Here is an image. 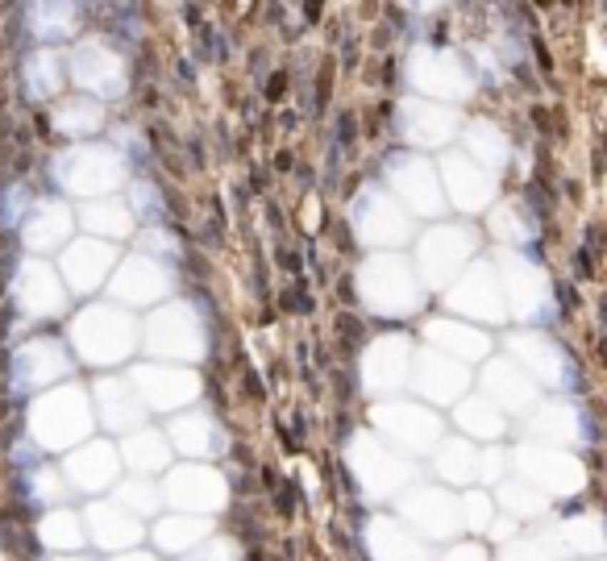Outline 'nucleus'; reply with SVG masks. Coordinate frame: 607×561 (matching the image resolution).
<instances>
[{
    "label": "nucleus",
    "mask_w": 607,
    "mask_h": 561,
    "mask_svg": "<svg viewBox=\"0 0 607 561\" xmlns=\"http://www.w3.org/2000/svg\"><path fill=\"white\" fill-rule=\"evenodd\" d=\"M71 370H75V362H71L67 341H58V337H34L9 362V391L17 399H25L34 391H50L54 383H63Z\"/></svg>",
    "instance_id": "4468645a"
},
{
    "label": "nucleus",
    "mask_w": 607,
    "mask_h": 561,
    "mask_svg": "<svg viewBox=\"0 0 607 561\" xmlns=\"http://www.w3.org/2000/svg\"><path fill=\"white\" fill-rule=\"evenodd\" d=\"M458 512H461V528L483 532L486 524L495 520V503H491L486 490H466V495H458Z\"/></svg>",
    "instance_id": "6e6d98bb"
},
{
    "label": "nucleus",
    "mask_w": 607,
    "mask_h": 561,
    "mask_svg": "<svg viewBox=\"0 0 607 561\" xmlns=\"http://www.w3.org/2000/svg\"><path fill=\"white\" fill-rule=\"evenodd\" d=\"M71 349L88 366H121L138 349V324L117 304H88L71 320Z\"/></svg>",
    "instance_id": "39448f33"
},
{
    "label": "nucleus",
    "mask_w": 607,
    "mask_h": 561,
    "mask_svg": "<svg viewBox=\"0 0 607 561\" xmlns=\"http://www.w3.org/2000/svg\"><path fill=\"white\" fill-rule=\"evenodd\" d=\"M83 520V537H92L100 545V549H133L138 540H142V520H133V515L125 512V508H117V503H104V499H96V503H88V512L79 515Z\"/></svg>",
    "instance_id": "f704fd0d"
},
{
    "label": "nucleus",
    "mask_w": 607,
    "mask_h": 561,
    "mask_svg": "<svg viewBox=\"0 0 607 561\" xmlns=\"http://www.w3.org/2000/svg\"><path fill=\"white\" fill-rule=\"evenodd\" d=\"M163 499H170L183 515H217L225 503H229V483L217 465L204 462H179L167 470V483H163Z\"/></svg>",
    "instance_id": "dca6fc26"
},
{
    "label": "nucleus",
    "mask_w": 607,
    "mask_h": 561,
    "mask_svg": "<svg viewBox=\"0 0 607 561\" xmlns=\"http://www.w3.org/2000/svg\"><path fill=\"white\" fill-rule=\"evenodd\" d=\"M504 462H508V458H504V449H495V445H491V449H483V453H479V474H474V478L495 483V478L504 474Z\"/></svg>",
    "instance_id": "680f3d73"
},
{
    "label": "nucleus",
    "mask_w": 607,
    "mask_h": 561,
    "mask_svg": "<svg viewBox=\"0 0 607 561\" xmlns=\"http://www.w3.org/2000/svg\"><path fill=\"white\" fill-rule=\"evenodd\" d=\"M167 445L170 453H183V458H195V462H213L229 449V437L220 428V420L204 408H192V412H175V420L167 424Z\"/></svg>",
    "instance_id": "bb28decb"
},
{
    "label": "nucleus",
    "mask_w": 607,
    "mask_h": 561,
    "mask_svg": "<svg viewBox=\"0 0 607 561\" xmlns=\"http://www.w3.org/2000/svg\"><path fill=\"white\" fill-rule=\"evenodd\" d=\"M113 267H117V249H113V245L96 242V237H79V242L63 245L58 279H63V287H71V292H96V287L108 283Z\"/></svg>",
    "instance_id": "c85d7f7f"
},
{
    "label": "nucleus",
    "mask_w": 607,
    "mask_h": 561,
    "mask_svg": "<svg viewBox=\"0 0 607 561\" xmlns=\"http://www.w3.org/2000/svg\"><path fill=\"white\" fill-rule=\"evenodd\" d=\"M495 274H499L504 308H508V316H511V320L529 324V329H536V333H541L545 324H554V316H558V304H554V287H549L545 270L536 267L529 254H520V249H508Z\"/></svg>",
    "instance_id": "0eeeda50"
},
{
    "label": "nucleus",
    "mask_w": 607,
    "mask_h": 561,
    "mask_svg": "<svg viewBox=\"0 0 607 561\" xmlns=\"http://www.w3.org/2000/svg\"><path fill=\"white\" fill-rule=\"evenodd\" d=\"M504 561H558L541 540H511L504 549Z\"/></svg>",
    "instance_id": "052dcab7"
},
{
    "label": "nucleus",
    "mask_w": 607,
    "mask_h": 561,
    "mask_svg": "<svg viewBox=\"0 0 607 561\" xmlns=\"http://www.w3.org/2000/svg\"><path fill=\"white\" fill-rule=\"evenodd\" d=\"M113 561H158V557H154V553H146V549H142V553H121V557H113Z\"/></svg>",
    "instance_id": "0e129e2a"
},
{
    "label": "nucleus",
    "mask_w": 607,
    "mask_h": 561,
    "mask_svg": "<svg viewBox=\"0 0 607 561\" xmlns=\"http://www.w3.org/2000/svg\"><path fill=\"white\" fill-rule=\"evenodd\" d=\"M433 465L445 483H470L479 474V449L461 437H441V445L433 449Z\"/></svg>",
    "instance_id": "49530a36"
},
{
    "label": "nucleus",
    "mask_w": 607,
    "mask_h": 561,
    "mask_svg": "<svg viewBox=\"0 0 607 561\" xmlns=\"http://www.w3.org/2000/svg\"><path fill=\"white\" fill-rule=\"evenodd\" d=\"M88 399H92V416L108 433H125L129 437V433L146 428V408H142V399L133 395V387L125 379H100Z\"/></svg>",
    "instance_id": "c756f323"
},
{
    "label": "nucleus",
    "mask_w": 607,
    "mask_h": 561,
    "mask_svg": "<svg viewBox=\"0 0 607 561\" xmlns=\"http://www.w3.org/2000/svg\"><path fill=\"white\" fill-rule=\"evenodd\" d=\"M175 287V267L167 262H154L146 254H133V258H117V267L108 274V299L129 304V308H146L167 299Z\"/></svg>",
    "instance_id": "6ab92c4d"
},
{
    "label": "nucleus",
    "mask_w": 607,
    "mask_h": 561,
    "mask_svg": "<svg viewBox=\"0 0 607 561\" xmlns=\"http://www.w3.org/2000/svg\"><path fill=\"white\" fill-rule=\"evenodd\" d=\"M146 412H183L200 399V379L192 366H167V362H138L125 379Z\"/></svg>",
    "instance_id": "2eb2a0df"
},
{
    "label": "nucleus",
    "mask_w": 607,
    "mask_h": 561,
    "mask_svg": "<svg viewBox=\"0 0 607 561\" xmlns=\"http://www.w3.org/2000/svg\"><path fill=\"white\" fill-rule=\"evenodd\" d=\"M138 254H146V258H154V262L175 267V258L183 254V245H179V237L170 233L167 225H146V229L138 233Z\"/></svg>",
    "instance_id": "5fc2aeb1"
},
{
    "label": "nucleus",
    "mask_w": 607,
    "mask_h": 561,
    "mask_svg": "<svg viewBox=\"0 0 607 561\" xmlns=\"http://www.w3.org/2000/svg\"><path fill=\"white\" fill-rule=\"evenodd\" d=\"M67 83V58L54 46H38L21 63V88L29 100H54Z\"/></svg>",
    "instance_id": "4c0bfd02"
},
{
    "label": "nucleus",
    "mask_w": 607,
    "mask_h": 561,
    "mask_svg": "<svg viewBox=\"0 0 607 561\" xmlns=\"http://www.w3.org/2000/svg\"><path fill=\"white\" fill-rule=\"evenodd\" d=\"M345 462H350V474H354V483L362 487L366 499H399L416 478V465L408 462L399 449H391L383 437L366 433V428L350 437Z\"/></svg>",
    "instance_id": "423d86ee"
},
{
    "label": "nucleus",
    "mask_w": 607,
    "mask_h": 561,
    "mask_svg": "<svg viewBox=\"0 0 607 561\" xmlns=\"http://www.w3.org/2000/svg\"><path fill=\"white\" fill-rule=\"evenodd\" d=\"M458 428L466 437H479V441H495L504 428H508V416L499 412L491 399L483 395H470L458 403Z\"/></svg>",
    "instance_id": "de8ad7c7"
},
{
    "label": "nucleus",
    "mask_w": 607,
    "mask_h": 561,
    "mask_svg": "<svg viewBox=\"0 0 607 561\" xmlns=\"http://www.w3.org/2000/svg\"><path fill=\"white\" fill-rule=\"evenodd\" d=\"M34 208V195H29V183H9L0 192V225L4 229H21L25 212Z\"/></svg>",
    "instance_id": "4d7b16f0"
},
{
    "label": "nucleus",
    "mask_w": 607,
    "mask_h": 561,
    "mask_svg": "<svg viewBox=\"0 0 607 561\" xmlns=\"http://www.w3.org/2000/svg\"><path fill=\"white\" fill-rule=\"evenodd\" d=\"M96 416H92V399L88 391L63 383L54 391H42L29 412H25V428H29V445L38 453H71L75 445H83L92 433Z\"/></svg>",
    "instance_id": "f257e3e1"
},
{
    "label": "nucleus",
    "mask_w": 607,
    "mask_h": 561,
    "mask_svg": "<svg viewBox=\"0 0 607 561\" xmlns=\"http://www.w3.org/2000/svg\"><path fill=\"white\" fill-rule=\"evenodd\" d=\"M399 524L416 540H454L461 532L458 495L445 487H408L399 495Z\"/></svg>",
    "instance_id": "f3484780"
},
{
    "label": "nucleus",
    "mask_w": 607,
    "mask_h": 561,
    "mask_svg": "<svg viewBox=\"0 0 607 561\" xmlns=\"http://www.w3.org/2000/svg\"><path fill=\"white\" fill-rule=\"evenodd\" d=\"M499 503L508 508L511 520H536V515L549 508V499H545L541 490H533L524 478H511V483H504V487H499Z\"/></svg>",
    "instance_id": "864d4df0"
},
{
    "label": "nucleus",
    "mask_w": 607,
    "mask_h": 561,
    "mask_svg": "<svg viewBox=\"0 0 607 561\" xmlns=\"http://www.w3.org/2000/svg\"><path fill=\"white\" fill-rule=\"evenodd\" d=\"M121 465H129L138 478H150V474H163V470H170V462H175V453H170L167 437L158 433V428H138V433H129V437L121 441Z\"/></svg>",
    "instance_id": "58836bf2"
},
{
    "label": "nucleus",
    "mask_w": 607,
    "mask_h": 561,
    "mask_svg": "<svg viewBox=\"0 0 607 561\" xmlns=\"http://www.w3.org/2000/svg\"><path fill=\"white\" fill-rule=\"evenodd\" d=\"M350 225L358 233V242L370 249H395L412 237V217L408 208L383 187V183H366L350 204Z\"/></svg>",
    "instance_id": "1a4fd4ad"
},
{
    "label": "nucleus",
    "mask_w": 607,
    "mask_h": 561,
    "mask_svg": "<svg viewBox=\"0 0 607 561\" xmlns=\"http://www.w3.org/2000/svg\"><path fill=\"white\" fill-rule=\"evenodd\" d=\"M21 490H25V503H34V508H63V499L71 495L67 483H63V474H58V465H25L21 470Z\"/></svg>",
    "instance_id": "a18cd8bd"
},
{
    "label": "nucleus",
    "mask_w": 607,
    "mask_h": 561,
    "mask_svg": "<svg viewBox=\"0 0 607 561\" xmlns=\"http://www.w3.org/2000/svg\"><path fill=\"white\" fill-rule=\"evenodd\" d=\"M508 349H511V362L524 370L536 387H549V391L574 387V362H570V354L554 337H545L536 329L533 333H511Z\"/></svg>",
    "instance_id": "a211bd4d"
},
{
    "label": "nucleus",
    "mask_w": 607,
    "mask_h": 561,
    "mask_svg": "<svg viewBox=\"0 0 607 561\" xmlns=\"http://www.w3.org/2000/svg\"><path fill=\"white\" fill-rule=\"evenodd\" d=\"M358 295L374 316L387 320L412 316L424 304V287L404 254H370L358 267Z\"/></svg>",
    "instance_id": "20e7f679"
},
{
    "label": "nucleus",
    "mask_w": 607,
    "mask_h": 561,
    "mask_svg": "<svg viewBox=\"0 0 607 561\" xmlns=\"http://www.w3.org/2000/svg\"><path fill=\"white\" fill-rule=\"evenodd\" d=\"M483 399H491L499 412H533L536 399H541V387L516 362L495 358L483 366Z\"/></svg>",
    "instance_id": "473e14b6"
},
{
    "label": "nucleus",
    "mask_w": 607,
    "mask_h": 561,
    "mask_svg": "<svg viewBox=\"0 0 607 561\" xmlns=\"http://www.w3.org/2000/svg\"><path fill=\"white\" fill-rule=\"evenodd\" d=\"M113 495H117L113 503H117V508H125L133 520L154 515L158 508H163V490H158V483H154V478H138V474H129L125 483H117V487H113Z\"/></svg>",
    "instance_id": "3c124183"
},
{
    "label": "nucleus",
    "mask_w": 607,
    "mask_h": 561,
    "mask_svg": "<svg viewBox=\"0 0 607 561\" xmlns=\"http://www.w3.org/2000/svg\"><path fill=\"white\" fill-rule=\"evenodd\" d=\"M50 179L58 192L75 200H108V195L129 183V163H125L108 142H75L50 163Z\"/></svg>",
    "instance_id": "f03ea898"
},
{
    "label": "nucleus",
    "mask_w": 607,
    "mask_h": 561,
    "mask_svg": "<svg viewBox=\"0 0 607 561\" xmlns=\"http://www.w3.org/2000/svg\"><path fill=\"white\" fill-rule=\"evenodd\" d=\"M13 304L34 320H54L67 312V287L54 267L38 258H21L13 270Z\"/></svg>",
    "instance_id": "412c9836"
},
{
    "label": "nucleus",
    "mask_w": 607,
    "mask_h": 561,
    "mask_svg": "<svg viewBox=\"0 0 607 561\" xmlns=\"http://www.w3.org/2000/svg\"><path fill=\"white\" fill-rule=\"evenodd\" d=\"M529 433L541 437L545 445H591L595 424L583 403H541L529 416Z\"/></svg>",
    "instance_id": "2f4dec72"
},
{
    "label": "nucleus",
    "mask_w": 607,
    "mask_h": 561,
    "mask_svg": "<svg viewBox=\"0 0 607 561\" xmlns=\"http://www.w3.org/2000/svg\"><path fill=\"white\" fill-rule=\"evenodd\" d=\"M138 345L167 366H192L208 354V320L192 299H170L138 329Z\"/></svg>",
    "instance_id": "7ed1b4c3"
},
{
    "label": "nucleus",
    "mask_w": 607,
    "mask_h": 561,
    "mask_svg": "<svg viewBox=\"0 0 607 561\" xmlns=\"http://www.w3.org/2000/svg\"><path fill=\"white\" fill-rule=\"evenodd\" d=\"M491 229H495V237L499 242H508L511 249H520V245H533L536 242V217L524 208V204H495V212H491Z\"/></svg>",
    "instance_id": "09e8293b"
},
{
    "label": "nucleus",
    "mask_w": 607,
    "mask_h": 561,
    "mask_svg": "<svg viewBox=\"0 0 607 561\" xmlns=\"http://www.w3.org/2000/svg\"><path fill=\"white\" fill-rule=\"evenodd\" d=\"M125 208H129L133 220H142V229H146V225H158L163 212H167L163 187H158L154 179H129V200H125Z\"/></svg>",
    "instance_id": "603ef678"
},
{
    "label": "nucleus",
    "mask_w": 607,
    "mask_h": 561,
    "mask_svg": "<svg viewBox=\"0 0 607 561\" xmlns=\"http://www.w3.org/2000/svg\"><path fill=\"white\" fill-rule=\"evenodd\" d=\"M466 158L470 163H479L483 171H499V167H508V154H511V142H508V133L499 129V125H491V121H470L466 125Z\"/></svg>",
    "instance_id": "37998d69"
},
{
    "label": "nucleus",
    "mask_w": 607,
    "mask_h": 561,
    "mask_svg": "<svg viewBox=\"0 0 607 561\" xmlns=\"http://www.w3.org/2000/svg\"><path fill=\"white\" fill-rule=\"evenodd\" d=\"M208 537H213V532H208V520H200V515L175 512V515H163V520L154 524V545H158L163 553H175V557H192Z\"/></svg>",
    "instance_id": "ea45409f"
},
{
    "label": "nucleus",
    "mask_w": 607,
    "mask_h": 561,
    "mask_svg": "<svg viewBox=\"0 0 607 561\" xmlns=\"http://www.w3.org/2000/svg\"><path fill=\"white\" fill-rule=\"evenodd\" d=\"M424 333H429V341H433L437 354L454 358V362H461V366L483 362L486 354H491V337H486L483 329L466 324V320H429Z\"/></svg>",
    "instance_id": "c9c22d12"
},
{
    "label": "nucleus",
    "mask_w": 607,
    "mask_h": 561,
    "mask_svg": "<svg viewBox=\"0 0 607 561\" xmlns=\"http://www.w3.org/2000/svg\"><path fill=\"white\" fill-rule=\"evenodd\" d=\"M25 21H29V34L42 46H50V42L75 38V29L83 21V9L79 4H29L25 9Z\"/></svg>",
    "instance_id": "a19ab883"
},
{
    "label": "nucleus",
    "mask_w": 607,
    "mask_h": 561,
    "mask_svg": "<svg viewBox=\"0 0 607 561\" xmlns=\"http://www.w3.org/2000/svg\"><path fill=\"white\" fill-rule=\"evenodd\" d=\"M516 462H520V478L533 490H541L545 499H566V495L583 490V462H578L574 453L524 445V449L516 453Z\"/></svg>",
    "instance_id": "4be33fe9"
},
{
    "label": "nucleus",
    "mask_w": 607,
    "mask_h": 561,
    "mask_svg": "<svg viewBox=\"0 0 607 561\" xmlns=\"http://www.w3.org/2000/svg\"><path fill=\"white\" fill-rule=\"evenodd\" d=\"M67 490H79V495H100V490H113L117 478H121V458L113 445L104 441H83L67 453V462L58 465Z\"/></svg>",
    "instance_id": "393cba45"
},
{
    "label": "nucleus",
    "mask_w": 607,
    "mask_h": 561,
    "mask_svg": "<svg viewBox=\"0 0 607 561\" xmlns=\"http://www.w3.org/2000/svg\"><path fill=\"white\" fill-rule=\"evenodd\" d=\"M54 129L63 133V138H71V142H83V138H92L96 129H104V104L88 96H63L54 104Z\"/></svg>",
    "instance_id": "79ce46f5"
},
{
    "label": "nucleus",
    "mask_w": 607,
    "mask_h": 561,
    "mask_svg": "<svg viewBox=\"0 0 607 561\" xmlns=\"http://www.w3.org/2000/svg\"><path fill=\"white\" fill-rule=\"evenodd\" d=\"M554 557H574V561H599L603 553V532H599V515H583V520H566L558 528H549L541 540Z\"/></svg>",
    "instance_id": "e433bc0d"
},
{
    "label": "nucleus",
    "mask_w": 607,
    "mask_h": 561,
    "mask_svg": "<svg viewBox=\"0 0 607 561\" xmlns=\"http://www.w3.org/2000/svg\"><path fill=\"white\" fill-rule=\"evenodd\" d=\"M366 553H370V561H433L429 545L416 540L395 515H370L366 520Z\"/></svg>",
    "instance_id": "72a5a7b5"
},
{
    "label": "nucleus",
    "mask_w": 607,
    "mask_h": 561,
    "mask_svg": "<svg viewBox=\"0 0 607 561\" xmlns=\"http://www.w3.org/2000/svg\"><path fill=\"white\" fill-rule=\"evenodd\" d=\"M374 424L379 433L387 437V445H399V453L420 458V453H433L445 437V424L433 408L416 403V399H383L374 408Z\"/></svg>",
    "instance_id": "f8f14e48"
},
{
    "label": "nucleus",
    "mask_w": 607,
    "mask_h": 561,
    "mask_svg": "<svg viewBox=\"0 0 607 561\" xmlns=\"http://www.w3.org/2000/svg\"><path fill=\"white\" fill-rule=\"evenodd\" d=\"M437 179L445 204H454L461 212H483L495 204V175L483 171L479 163H470L466 154H445L437 167Z\"/></svg>",
    "instance_id": "a878e982"
},
{
    "label": "nucleus",
    "mask_w": 607,
    "mask_h": 561,
    "mask_svg": "<svg viewBox=\"0 0 607 561\" xmlns=\"http://www.w3.org/2000/svg\"><path fill=\"white\" fill-rule=\"evenodd\" d=\"M449 304L458 308L461 316L483 320V324H499L508 320V308H504V292H499V274L491 262H474V267L461 270V279L449 292Z\"/></svg>",
    "instance_id": "cd10ccee"
},
{
    "label": "nucleus",
    "mask_w": 607,
    "mask_h": 561,
    "mask_svg": "<svg viewBox=\"0 0 607 561\" xmlns=\"http://www.w3.org/2000/svg\"><path fill=\"white\" fill-rule=\"evenodd\" d=\"M79 225L88 229V233H96V237H129L133 233V217H129V208H125V200H88L79 212Z\"/></svg>",
    "instance_id": "c03bdc74"
},
{
    "label": "nucleus",
    "mask_w": 607,
    "mask_h": 561,
    "mask_svg": "<svg viewBox=\"0 0 607 561\" xmlns=\"http://www.w3.org/2000/svg\"><path fill=\"white\" fill-rule=\"evenodd\" d=\"M67 79L83 92L88 100H121L129 92V63L113 42L100 38H83L75 42V50L67 54Z\"/></svg>",
    "instance_id": "6e6552de"
},
{
    "label": "nucleus",
    "mask_w": 607,
    "mask_h": 561,
    "mask_svg": "<svg viewBox=\"0 0 607 561\" xmlns=\"http://www.w3.org/2000/svg\"><path fill=\"white\" fill-rule=\"evenodd\" d=\"M474 249H479V233L470 229V225H433L420 245H416V267L420 270V279L424 283H449L454 274L470 267V258H474Z\"/></svg>",
    "instance_id": "ddd939ff"
},
{
    "label": "nucleus",
    "mask_w": 607,
    "mask_h": 561,
    "mask_svg": "<svg viewBox=\"0 0 607 561\" xmlns=\"http://www.w3.org/2000/svg\"><path fill=\"white\" fill-rule=\"evenodd\" d=\"M38 537L46 549H58V553H75L83 545V520L71 512V508H54V512L42 515V528Z\"/></svg>",
    "instance_id": "8fccbe9b"
},
{
    "label": "nucleus",
    "mask_w": 607,
    "mask_h": 561,
    "mask_svg": "<svg viewBox=\"0 0 607 561\" xmlns=\"http://www.w3.org/2000/svg\"><path fill=\"white\" fill-rule=\"evenodd\" d=\"M58 561H92V557H58Z\"/></svg>",
    "instance_id": "69168bd1"
},
{
    "label": "nucleus",
    "mask_w": 607,
    "mask_h": 561,
    "mask_svg": "<svg viewBox=\"0 0 607 561\" xmlns=\"http://www.w3.org/2000/svg\"><path fill=\"white\" fill-rule=\"evenodd\" d=\"M75 229V208L63 200H34V208L21 220V242L34 254H50V249H63L71 242Z\"/></svg>",
    "instance_id": "7c9ffc66"
},
{
    "label": "nucleus",
    "mask_w": 607,
    "mask_h": 561,
    "mask_svg": "<svg viewBox=\"0 0 607 561\" xmlns=\"http://www.w3.org/2000/svg\"><path fill=\"white\" fill-rule=\"evenodd\" d=\"M108 146L121 154L125 163L133 167V163H146L150 158V146H146V138L138 133V129H129V125H117L113 133H108Z\"/></svg>",
    "instance_id": "13d9d810"
},
{
    "label": "nucleus",
    "mask_w": 607,
    "mask_h": 561,
    "mask_svg": "<svg viewBox=\"0 0 607 561\" xmlns=\"http://www.w3.org/2000/svg\"><path fill=\"white\" fill-rule=\"evenodd\" d=\"M412 374V341L408 337H379L362 354V387L374 399H391L408 387Z\"/></svg>",
    "instance_id": "5701e85b"
},
{
    "label": "nucleus",
    "mask_w": 607,
    "mask_h": 561,
    "mask_svg": "<svg viewBox=\"0 0 607 561\" xmlns=\"http://www.w3.org/2000/svg\"><path fill=\"white\" fill-rule=\"evenodd\" d=\"M408 83H412V92H420V100H433V104L466 100L479 88L470 63L458 50H445V46H416L412 58H408Z\"/></svg>",
    "instance_id": "9d476101"
},
{
    "label": "nucleus",
    "mask_w": 607,
    "mask_h": 561,
    "mask_svg": "<svg viewBox=\"0 0 607 561\" xmlns=\"http://www.w3.org/2000/svg\"><path fill=\"white\" fill-rule=\"evenodd\" d=\"M437 561H486V549L474 545V540H466V545H449Z\"/></svg>",
    "instance_id": "e2e57ef3"
},
{
    "label": "nucleus",
    "mask_w": 607,
    "mask_h": 561,
    "mask_svg": "<svg viewBox=\"0 0 607 561\" xmlns=\"http://www.w3.org/2000/svg\"><path fill=\"white\" fill-rule=\"evenodd\" d=\"M461 117L454 104H433V100H420V96H408L399 100L395 108V129L404 142H412L420 150H437V146H449L461 129Z\"/></svg>",
    "instance_id": "aec40b11"
},
{
    "label": "nucleus",
    "mask_w": 607,
    "mask_h": 561,
    "mask_svg": "<svg viewBox=\"0 0 607 561\" xmlns=\"http://www.w3.org/2000/svg\"><path fill=\"white\" fill-rule=\"evenodd\" d=\"M470 366H461L454 358H445L437 349H420L412 354V374H408V387L429 399V403H458L461 395L470 391Z\"/></svg>",
    "instance_id": "b1692460"
},
{
    "label": "nucleus",
    "mask_w": 607,
    "mask_h": 561,
    "mask_svg": "<svg viewBox=\"0 0 607 561\" xmlns=\"http://www.w3.org/2000/svg\"><path fill=\"white\" fill-rule=\"evenodd\" d=\"M192 561H242V553H238V545L229 537H208L192 553Z\"/></svg>",
    "instance_id": "bf43d9fd"
},
{
    "label": "nucleus",
    "mask_w": 607,
    "mask_h": 561,
    "mask_svg": "<svg viewBox=\"0 0 607 561\" xmlns=\"http://www.w3.org/2000/svg\"><path fill=\"white\" fill-rule=\"evenodd\" d=\"M383 187H387L408 217H441L445 212V195H441V179H437V163L420 158L412 150H395L383 163Z\"/></svg>",
    "instance_id": "9b49d317"
}]
</instances>
